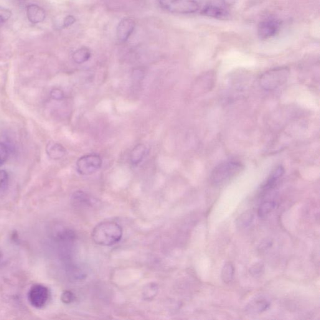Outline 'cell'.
I'll return each instance as SVG.
<instances>
[{"instance_id": "cell-1", "label": "cell", "mask_w": 320, "mask_h": 320, "mask_svg": "<svg viewBox=\"0 0 320 320\" xmlns=\"http://www.w3.org/2000/svg\"><path fill=\"white\" fill-rule=\"evenodd\" d=\"M123 230L120 225L113 222L99 223L94 228L92 238L94 242L101 246H112L120 241Z\"/></svg>"}, {"instance_id": "cell-2", "label": "cell", "mask_w": 320, "mask_h": 320, "mask_svg": "<svg viewBox=\"0 0 320 320\" xmlns=\"http://www.w3.org/2000/svg\"><path fill=\"white\" fill-rule=\"evenodd\" d=\"M243 165L239 162L228 161L222 163L213 169L210 175V181L213 184H223L237 176L242 171Z\"/></svg>"}, {"instance_id": "cell-3", "label": "cell", "mask_w": 320, "mask_h": 320, "mask_svg": "<svg viewBox=\"0 0 320 320\" xmlns=\"http://www.w3.org/2000/svg\"><path fill=\"white\" fill-rule=\"evenodd\" d=\"M289 75V70L288 68H273L263 73L260 78V84L266 90H275L285 83Z\"/></svg>"}, {"instance_id": "cell-4", "label": "cell", "mask_w": 320, "mask_h": 320, "mask_svg": "<svg viewBox=\"0 0 320 320\" xmlns=\"http://www.w3.org/2000/svg\"><path fill=\"white\" fill-rule=\"evenodd\" d=\"M160 7L167 11L177 14H192L199 10L196 0H159Z\"/></svg>"}, {"instance_id": "cell-5", "label": "cell", "mask_w": 320, "mask_h": 320, "mask_svg": "<svg viewBox=\"0 0 320 320\" xmlns=\"http://www.w3.org/2000/svg\"><path fill=\"white\" fill-rule=\"evenodd\" d=\"M50 295V290L47 286L41 284H35L30 288L28 299L33 307L40 309L47 304Z\"/></svg>"}, {"instance_id": "cell-6", "label": "cell", "mask_w": 320, "mask_h": 320, "mask_svg": "<svg viewBox=\"0 0 320 320\" xmlns=\"http://www.w3.org/2000/svg\"><path fill=\"white\" fill-rule=\"evenodd\" d=\"M102 165V159L97 154H87L77 161V171L81 175H90L97 172Z\"/></svg>"}, {"instance_id": "cell-7", "label": "cell", "mask_w": 320, "mask_h": 320, "mask_svg": "<svg viewBox=\"0 0 320 320\" xmlns=\"http://www.w3.org/2000/svg\"><path fill=\"white\" fill-rule=\"evenodd\" d=\"M280 22L276 20H267L260 23L258 27V35L260 39H271L278 34Z\"/></svg>"}, {"instance_id": "cell-8", "label": "cell", "mask_w": 320, "mask_h": 320, "mask_svg": "<svg viewBox=\"0 0 320 320\" xmlns=\"http://www.w3.org/2000/svg\"><path fill=\"white\" fill-rule=\"evenodd\" d=\"M135 22L131 18H124L119 23L116 29V35L121 42H125L130 37L135 29Z\"/></svg>"}, {"instance_id": "cell-9", "label": "cell", "mask_w": 320, "mask_h": 320, "mask_svg": "<svg viewBox=\"0 0 320 320\" xmlns=\"http://www.w3.org/2000/svg\"><path fill=\"white\" fill-rule=\"evenodd\" d=\"M27 15L28 19L33 24H38L44 21L46 14L44 9L39 5L32 4L27 7Z\"/></svg>"}, {"instance_id": "cell-10", "label": "cell", "mask_w": 320, "mask_h": 320, "mask_svg": "<svg viewBox=\"0 0 320 320\" xmlns=\"http://www.w3.org/2000/svg\"><path fill=\"white\" fill-rule=\"evenodd\" d=\"M148 153V147L143 144H138L131 151L130 156L131 164L134 165L140 164Z\"/></svg>"}, {"instance_id": "cell-11", "label": "cell", "mask_w": 320, "mask_h": 320, "mask_svg": "<svg viewBox=\"0 0 320 320\" xmlns=\"http://www.w3.org/2000/svg\"><path fill=\"white\" fill-rule=\"evenodd\" d=\"M48 155L53 159H60L65 155L66 149L62 144L58 143H50L47 147Z\"/></svg>"}, {"instance_id": "cell-12", "label": "cell", "mask_w": 320, "mask_h": 320, "mask_svg": "<svg viewBox=\"0 0 320 320\" xmlns=\"http://www.w3.org/2000/svg\"><path fill=\"white\" fill-rule=\"evenodd\" d=\"M202 14L205 16L214 18V19H223L227 16V13L222 8L213 5H208L202 10Z\"/></svg>"}, {"instance_id": "cell-13", "label": "cell", "mask_w": 320, "mask_h": 320, "mask_svg": "<svg viewBox=\"0 0 320 320\" xmlns=\"http://www.w3.org/2000/svg\"><path fill=\"white\" fill-rule=\"evenodd\" d=\"M254 220V213L252 211L248 210L241 214L236 220V225L240 229L249 227Z\"/></svg>"}, {"instance_id": "cell-14", "label": "cell", "mask_w": 320, "mask_h": 320, "mask_svg": "<svg viewBox=\"0 0 320 320\" xmlns=\"http://www.w3.org/2000/svg\"><path fill=\"white\" fill-rule=\"evenodd\" d=\"M72 58L73 61L78 64L85 63L91 58L90 50L86 47L81 48L73 53Z\"/></svg>"}, {"instance_id": "cell-15", "label": "cell", "mask_w": 320, "mask_h": 320, "mask_svg": "<svg viewBox=\"0 0 320 320\" xmlns=\"http://www.w3.org/2000/svg\"><path fill=\"white\" fill-rule=\"evenodd\" d=\"M270 303L265 299H256L251 302L250 305L248 306V309L251 313H261L268 308Z\"/></svg>"}, {"instance_id": "cell-16", "label": "cell", "mask_w": 320, "mask_h": 320, "mask_svg": "<svg viewBox=\"0 0 320 320\" xmlns=\"http://www.w3.org/2000/svg\"><path fill=\"white\" fill-rule=\"evenodd\" d=\"M284 170L283 167L279 166L271 173L270 177L268 178L267 182H266L264 188L265 189H271L275 186L276 182L278 181V180L283 176L284 174Z\"/></svg>"}, {"instance_id": "cell-17", "label": "cell", "mask_w": 320, "mask_h": 320, "mask_svg": "<svg viewBox=\"0 0 320 320\" xmlns=\"http://www.w3.org/2000/svg\"><path fill=\"white\" fill-rule=\"evenodd\" d=\"M158 293V286L156 284L151 283L147 284L143 289V298L144 300H152Z\"/></svg>"}, {"instance_id": "cell-18", "label": "cell", "mask_w": 320, "mask_h": 320, "mask_svg": "<svg viewBox=\"0 0 320 320\" xmlns=\"http://www.w3.org/2000/svg\"><path fill=\"white\" fill-rule=\"evenodd\" d=\"M234 267L232 263H227L223 266L221 276H222V280L225 283H229L230 281H232L233 275H234Z\"/></svg>"}, {"instance_id": "cell-19", "label": "cell", "mask_w": 320, "mask_h": 320, "mask_svg": "<svg viewBox=\"0 0 320 320\" xmlns=\"http://www.w3.org/2000/svg\"><path fill=\"white\" fill-rule=\"evenodd\" d=\"M275 207V203L273 202H266L260 206L258 210V215L261 218L265 217L270 213Z\"/></svg>"}, {"instance_id": "cell-20", "label": "cell", "mask_w": 320, "mask_h": 320, "mask_svg": "<svg viewBox=\"0 0 320 320\" xmlns=\"http://www.w3.org/2000/svg\"><path fill=\"white\" fill-rule=\"evenodd\" d=\"M9 156V150L7 146L0 141V166L7 161Z\"/></svg>"}, {"instance_id": "cell-21", "label": "cell", "mask_w": 320, "mask_h": 320, "mask_svg": "<svg viewBox=\"0 0 320 320\" xmlns=\"http://www.w3.org/2000/svg\"><path fill=\"white\" fill-rule=\"evenodd\" d=\"M264 270V265L262 262H256L251 266L250 268V273L251 275L260 276Z\"/></svg>"}, {"instance_id": "cell-22", "label": "cell", "mask_w": 320, "mask_h": 320, "mask_svg": "<svg viewBox=\"0 0 320 320\" xmlns=\"http://www.w3.org/2000/svg\"><path fill=\"white\" fill-rule=\"evenodd\" d=\"M75 294L70 291H65L63 292L62 296H61V299H62L63 303L65 304L72 303V302L75 300Z\"/></svg>"}, {"instance_id": "cell-23", "label": "cell", "mask_w": 320, "mask_h": 320, "mask_svg": "<svg viewBox=\"0 0 320 320\" xmlns=\"http://www.w3.org/2000/svg\"><path fill=\"white\" fill-rule=\"evenodd\" d=\"M12 13L10 10L0 7V23H5L11 18Z\"/></svg>"}, {"instance_id": "cell-24", "label": "cell", "mask_w": 320, "mask_h": 320, "mask_svg": "<svg viewBox=\"0 0 320 320\" xmlns=\"http://www.w3.org/2000/svg\"><path fill=\"white\" fill-rule=\"evenodd\" d=\"M9 174L5 170H0V189L4 187L9 181Z\"/></svg>"}, {"instance_id": "cell-25", "label": "cell", "mask_w": 320, "mask_h": 320, "mask_svg": "<svg viewBox=\"0 0 320 320\" xmlns=\"http://www.w3.org/2000/svg\"><path fill=\"white\" fill-rule=\"evenodd\" d=\"M76 22V19L72 15H68V16L65 18L63 20V27L67 28L72 26L75 24Z\"/></svg>"}, {"instance_id": "cell-26", "label": "cell", "mask_w": 320, "mask_h": 320, "mask_svg": "<svg viewBox=\"0 0 320 320\" xmlns=\"http://www.w3.org/2000/svg\"><path fill=\"white\" fill-rule=\"evenodd\" d=\"M52 96L55 100H61L64 97V94L60 89H54L52 91Z\"/></svg>"}, {"instance_id": "cell-27", "label": "cell", "mask_w": 320, "mask_h": 320, "mask_svg": "<svg viewBox=\"0 0 320 320\" xmlns=\"http://www.w3.org/2000/svg\"><path fill=\"white\" fill-rule=\"evenodd\" d=\"M225 2L227 3L228 4H231L234 2L235 0H225Z\"/></svg>"}, {"instance_id": "cell-28", "label": "cell", "mask_w": 320, "mask_h": 320, "mask_svg": "<svg viewBox=\"0 0 320 320\" xmlns=\"http://www.w3.org/2000/svg\"><path fill=\"white\" fill-rule=\"evenodd\" d=\"M0 258H1V253H0Z\"/></svg>"}]
</instances>
